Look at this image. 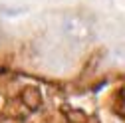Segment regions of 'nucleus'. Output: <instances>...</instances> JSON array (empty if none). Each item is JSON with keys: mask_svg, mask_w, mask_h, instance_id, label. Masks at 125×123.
I'll list each match as a JSON object with an SVG mask.
<instances>
[{"mask_svg": "<svg viewBox=\"0 0 125 123\" xmlns=\"http://www.w3.org/2000/svg\"><path fill=\"white\" fill-rule=\"evenodd\" d=\"M60 30L70 42L82 44V42H89L93 38V34H95V24H93V20L89 16H85L82 12H70V14H66L62 18Z\"/></svg>", "mask_w": 125, "mask_h": 123, "instance_id": "nucleus-1", "label": "nucleus"}]
</instances>
